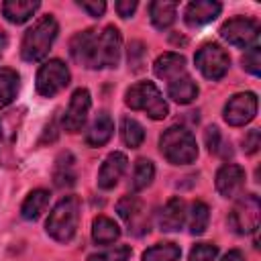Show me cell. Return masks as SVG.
Wrapping results in <instances>:
<instances>
[{
  "instance_id": "6da1fadb",
  "label": "cell",
  "mask_w": 261,
  "mask_h": 261,
  "mask_svg": "<svg viewBox=\"0 0 261 261\" xmlns=\"http://www.w3.org/2000/svg\"><path fill=\"white\" fill-rule=\"evenodd\" d=\"M57 31H59L57 20L51 14L41 16L22 37V45H20L22 59L24 61H41L49 53V49L57 37Z\"/></svg>"
},
{
  "instance_id": "7a4b0ae2",
  "label": "cell",
  "mask_w": 261,
  "mask_h": 261,
  "mask_svg": "<svg viewBox=\"0 0 261 261\" xmlns=\"http://www.w3.org/2000/svg\"><path fill=\"white\" fill-rule=\"evenodd\" d=\"M159 149L163 157L173 165H186L198 157L196 139L184 126H169L159 139Z\"/></svg>"
},
{
  "instance_id": "3957f363",
  "label": "cell",
  "mask_w": 261,
  "mask_h": 261,
  "mask_svg": "<svg viewBox=\"0 0 261 261\" xmlns=\"http://www.w3.org/2000/svg\"><path fill=\"white\" fill-rule=\"evenodd\" d=\"M77 220H80V200L75 196H65L55 204V208L47 218L45 224L47 234L59 243H67L75 234Z\"/></svg>"
},
{
  "instance_id": "277c9868",
  "label": "cell",
  "mask_w": 261,
  "mask_h": 261,
  "mask_svg": "<svg viewBox=\"0 0 261 261\" xmlns=\"http://www.w3.org/2000/svg\"><path fill=\"white\" fill-rule=\"evenodd\" d=\"M124 102L133 110L147 112V116H151L153 120H163L169 114V108L153 82H139V84L130 86L126 90Z\"/></svg>"
},
{
  "instance_id": "5b68a950",
  "label": "cell",
  "mask_w": 261,
  "mask_h": 261,
  "mask_svg": "<svg viewBox=\"0 0 261 261\" xmlns=\"http://www.w3.org/2000/svg\"><path fill=\"white\" fill-rule=\"evenodd\" d=\"M259 216H261L259 198L255 194H247L232 206L228 214V226L237 234H249L259 228Z\"/></svg>"
},
{
  "instance_id": "8992f818",
  "label": "cell",
  "mask_w": 261,
  "mask_h": 261,
  "mask_svg": "<svg viewBox=\"0 0 261 261\" xmlns=\"http://www.w3.org/2000/svg\"><path fill=\"white\" fill-rule=\"evenodd\" d=\"M196 67L200 69V73L208 80H220L224 77V73L228 71L230 67V59L226 55V51L216 45V43H206L198 49L196 57Z\"/></svg>"
},
{
  "instance_id": "52a82bcc",
  "label": "cell",
  "mask_w": 261,
  "mask_h": 261,
  "mask_svg": "<svg viewBox=\"0 0 261 261\" xmlns=\"http://www.w3.org/2000/svg\"><path fill=\"white\" fill-rule=\"evenodd\" d=\"M69 84V69L59 59H49L37 71V92L45 98L59 94Z\"/></svg>"
},
{
  "instance_id": "ba28073f",
  "label": "cell",
  "mask_w": 261,
  "mask_h": 261,
  "mask_svg": "<svg viewBox=\"0 0 261 261\" xmlns=\"http://www.w3.org/2000/svg\"><path fill=\"white\" fill-rule=\"evenodd\" d=\"M220 37L234 47H255L259 39V24L253 18L234 16L220 27Z\"/></svg>"
},
{
  "instance_id": "9c48e42d",
  "label": "cell",
  "mask_w": 261,
  "mask_h": 261,
  "mask_svg": "<svg viewBox=\"0 0 261 261\" xmlns=\"http://www.w3.org/2000/svg\"><path fill=\"white\" fill-rule=\"evenodd\" d=\"M122 39L116 27H106L96 43V67H116L120 61Z\"/></svg>"
},
{
  "instance_id": "30bf717a",
  "label": "cell",
  "mask_w": 261,
  "mask_h": 261,
  "mask_svg": "<svg viewBox=\"0 0 261 261\" xmlns=\"http://www.w3.org/2000/svg\"><path fill=\"white\" fill-rule=\"evenodd\" d=\"M255 114H257V96L253 92L234 94L232 98H228L224 106V120L230 126H243L251 122Z\"/></svg>"
},
{
  "instance_id": "8fae6325",
  "label": "cell",
  "mask_w": 261,
  "mask_h": 261,
  "mask_svg": "<svg viewBox=\"0 0 261 261\" xmlns=\"http://www.w3.org/2000/svg\"><path fill=\"white\" fill-rule=\"evenodd\" d=\"M90 92L86 88H77L73 94H71V100H69V106L65 110V116H63V128L67 133H77L86 118H88V112H90Z\"/></svg>"
},
{
  "instance_id": "7c38bea8",
  "label": "cell",
  "mask_w": 261,
  "mask_h": 261,
  "mask_svg": "<svg viewBox=\"0 0 261 261\" xmlns=\"http://www.w3.org/2000/svg\"><path fill=\"white\" fill-rule=\"evenodd\" d=\"M96 43H98V33L88 29L77 33L71 43H69V53L73 57L75 63L84 65V67H96Z\"/></svg>"
},
{
  "instance_id": "4fadbf2b",
  "label": "cell",
  "mask_w": 261,
  "mask_h": 261,
  "mask_svg": "<svg viewBox=\"0 0 261 261\" xmlns=\"http://www.w3.org/2000/svg\"><path fill=\"white\" fill-rule=\"evenodd\" d=\"M245 186V171L241 165H234V163H228V165H222L216 173V190L220 192V196L224 198H234L241 194Z\"/></svg>"
},
{
  "instance_id": "5bb4252c",
  "label": "cell",
  "mask_w": 261,
  "mask_h": 261,
  "mask_svg": "<svg viewBox=\"0 0 261 261\" xmlns=\"http://www.w3.org/2000/svg\"><path fill=\"white\" fill-rule=\"evenodd\" d=\"M126 163L128 161H126V155L124 153H120V151L110 153L104 159V163H102V167L98 171V186L102 190H112L118 184V179L122 177V173L126 169Z\"/></svg>"
},
{
  "instance_id": "9a60e30c",
  "label": "cell",
  "mask_w": 261,
  "mask_h": 261,
  "mask_svg": "<svg viewBox=\"0 0 261 261\" xmlns=\"http://www.w3.org/2000/svg\"><path fill=\"white\" fill-rule=\"evenodd\" d=\"M220 10H222V6L216 0H196V2L188 4L184 18L190 27H202V24L214 20L220 14Z\"/></svg>"
},
{
  "instance_id": "2e32d148",
  "label": "cell",
  "mask_w": 261,
  "mask_h": 261,
  "mask_svg": "<svg viewBox=\"0 0 261 261\" xmlns=\"http://www.w3.org/2000/svg\"><path fill=\"white\" fill-rule=\"evenodd\" d=\"M153 69H155L157 77L171 82V80L186 73V57L179 53H163L155 59Z\"/></svg>"
},
{
  "instance_id": "e0dca14e",
  "label": "cell",
  "mask_w": 261,
  "mask_h": 261,
  "mask_svg": "<svg viewBox=\"0 0 261 261\" xmlns=\"http://www.w3.org/2000/svg\"><path fill=\"white\" fill-rule=\"evenodd\" d=\"M184 220H186V204L181 198H171L161 214H159V226L161 230L165 232H173V230H179L184 226Z\"/></svg>"
},
{
  "instance_id": "ac0fdd59",
  "label": "cell",
  "mask_w": 261,
  "mask_h": 261,
  "mask_svg": "<svg viewBox=\"0 0 261 261\" xmlns=\"http://www.w3.org/2000/svg\"><path fill=\"white\" fill-rule=\"evenodd\" d=\"M112 133H114V122H112L110 114L108 112H100L94 118V122L90 124L88 133H86V143L90 147H102V145H106L110 141Z\"/></svg>"
},
{
  "instance_id": "d6986e66",
  "label": "cell",
  "mask_w": 261,
  "mask_h": 261,
  "mask_svg": "<svg viewBox=\"0 0 261 261\" xmlns=\"http://www.w3.org/2000/svg\"><path fill=\"white\" fill-rule=\"evenodd\" d=\"M37 8H39L37 0H6L2 4V14L6 16L8 22L22 24L37 12Z\"/></svg>"
},
{
  "instance_id": "ffe728a7",
  "label": "cell",
  "mask_w": 261,
  "mask_h": 261,
  "mask_svg": "<svg viewBox=\"0 0 261 261\" xmlns=\"http://www.w3.org/2000/svg\"><path fill=\"white\" fill-rule=\"evenodd\" d=\"M116 212L118 216L130 226L128 230H135V228H143L145 222H143V202L137 198V196H124L118 204H116ZM145 230V228H143Z\"/></svg>"
},
{
  "instance_id": "44dd1931",
  "label": "cell",
  "mask_w": 261,
  "mask_h": 261,
  "mask_svg": "<svg viewBox=\"0 0 261 261\" xmlns=\"http://www.w3.org/2000/svg\"><path fill=\"white\" fill-rule=\"evenodd\" d=\"M167 94L177 104H190L198 96V86H196V82L188 73H184V75H179V77H175V80L169 82Z\"/></svg>"
},
{
  "instance_id": "7402d4cb",
  "label": "cell",
  "mask_w": 261,
  "mask_h": 261,
  "mask_svg": "<svg viewBox=\"0 0 261 261\" xmlns=\"http://www.w3.org/2000/svg\"><path fill=\"white\" fill-rule=\"evenodd\" d=\"M175 14H177V4L175 2H169V0H155L149 4V16H151V22L157 27V29H167L173 24L175 20Z\"/></svg>"
},
{
  "instance_id": "603a6c76",
  "label": "cell",
  "mask_w": 261,
  "mask_h": 261,
  "mask_svg": "<svg viewBox=\"0 0 261 261\" xmlns=\"http://www.w3.org/2000/svg\"><path fill=\"white\" fill-rule=\"evenodd\" d=\"M120 237V228L114 220L106 218V216H98L92 222V239L98 245H110Z\"/></svg>"
},
{
  "instance_id": "cb8c5ba5",
  "label": "cell",
  "mask_w": 261,
  "mask_h": 261,
  "mask_svg": "<svg viewBox=\"0 0 261 261\" xmlns=\"http://www.w3.org/2000/svg\"><path fill=\"white\" fill-rule=\"evenodd\" d=\"M73 157L71 153H61L55 161V169H53V179L57 188H65L71 186L75 181V165H73Z\"/></svg>"
},
{
  "instance_id": "d4e9b609",
  "label": "cell",
  "mask_w": 261,
  "mask_h": 261,
  "mask_svg": "<svg viewBox=\"0 0 261 261\" xmlns=\"http://www.w3.org/2000/svg\"><path fill=\"white\" fill-rule=\"evenodd\" d=\"M47 204H49V192H45V190H33L27 196V200L22 202V206H20V214L27 220H35V218L41 216V212L45 210Z\"/></svg>"
},
{
  "instance_id": "484cf974",
  "label": "cell",
  "mask_w": 261,
  "mask_h": 261,
  "mask_svg": "<svg viewBox=\"0 0 261 261\" xmlns=\"http://www.w3.org/2000/svg\"><path fill=\"white\" fill-rule=\"evenodd\" d=\"M18 73L8 67H0V108L8 106L18 92Z\"/></svg>"
},
{
  "instance_id": "4316f807",
  "label": "cell",
  "mask_w": 261,
  "mask_h": 261,
  "mask_svg": "<svg viewBox=\"0 0 261 261\" xmlns=\"http://www.w3.org/2000/svg\"><path fill=\"white\" fill-rule=\"evenodd\" d=\"M181 249L175 243H157L143 253V261H177Z\"/></svg>"
},
{
  "instance_id": "83f0119b",
  "label": "cell",
  "mask_w": 261,
  "mask_h": 261,
  "mask_svg": "<svg viewBox=\"0 0 261 261\" xmlns=\"http://www.w3.org/2000/svg\"><path fill=\"white\" fill-rule=\"evenodd\" d=\"M208 220H210V210L204 202H194L190 212H188V226L192 234H202L208 228Z\"/></svg>"
},
{
  "instance_id": "f1b7e54d",
  "label": "cell",
  "mask_w": 261,
  "mask_h": 261,
  "mask_svg": "<svg viewBox=\"0 0 261 261\" xmlns=\"http://www.w3.org/2000/svg\"><path fill=\"white\" fill-rule=\"evenodd\" d=\"M120 137L130 149H135L145 141V128L141 126L139 120H135L130 116H124L122 122H120Z\"/></svg>"
},
{
  "instance_id": "f546056e",
  "label": "cell",
  "mask_w": 261,
  "mask_h": 261,
  "mask_svg": "<svg viewBox=\"0 0 261 261\" xmlns=\"http://www.w3.org/2000/svg\"><path fill=\"white\" fill-rule=\"evenodd\" d=\"M155 177V167H153V161L149 159H139L135 163V171H133V188L139 192V190H145Z\"/></svg>"
},
{
  "instance_id": "4dcf8cb0",
  "label": "cell",
  "mask_w": 261,
  "mask_h": 261,
  "mask_svg": "<svg viewBox=\"0 0 261 261\" xmlns=\"http://www.w3.org/2000/svg\"><path fill=\"white\" fill-rule=\"evenodd\" d=\"M130 255V247L128 245H118L112 249H106L102 253H94L88 257V261H126Z\"/></svg>"
},
{
  "instance_id": "1f68e13d",
  "label": "cell",
  "mask_w": 261,
  "mask_h": 261,
  "mask_svg": "<svg viewBox=\"0 0 261 261\" xmlns=\"http://www.w3.org/2000/svg\"><path fill=\"white\" fill-rule=\"evenodd\" d=\"M218 255V247L212 243H198L192 247L188 261H214Z\"/></svg>"
},
{
  "instance_id": "d6a6232c",
  "label": "cell",
  "mask_w": 261,
  "mask_h": 261,
  "mask_svg": "<svg viewBox=\"0 0 261 261\" xmlns=\"http://www.w3.org/2000/svg\"><path fill=\"white\" fill-rule=\"evenodd\" d=\"M243 67L253 73V75H259L261 73V51L259 47H249V51L243 55Z\"/></svg>"
},
{
  "instance_id": "836d02e7",
  "label": "cell",
  "mask_w": 261,
  "mask_h": 261,
  "mask_svg": "<svg viewBox=\"0 0 261 261\" xmlns=\"http://www.w3.org/2000/svg\"><path fill=\"white\" fill-rule=\"evenodd\" d=\"M14 118H16V112H8L6 116L0 118V137H2L4 141H12V139L16 137V122L10 124Z\"/></svg>"
},
{
  "instance_id": "e575fe53",
  "label": "cell",
  "mask_w": 261,
  "mask_h": 261,
  "mask_svg": "<svg viewBox=\"0 0 261 261\" xmlns=\"http://www.w3.org/2000/svg\"><path fill=\"white\" fill-rule=\"evenodd\" d=\"M77 6L82 10H86L90 16H96V18L102 16L104 10H106V2H102V0H80Z\"/></svg>"
},
{
  "instance_id": "d590c367",
  "label": "cell",
  "mask_w": 261,
  "mask_h": 261,
  "mask_svg": "<svg viewBox=\"0 0 261 261\" xmlns=\"http://www.w3.org/2000/svg\"><path fill=\"white\" fill-rule=\"evenodd\" d=\"M259 145H261V135H259V130H257V128L249 130V133L245 135V139H243V149H245V153L253 155V153L259 149Z\"/></svg>"
},
{
  "instance_id": "8d00e7d4",
  "label": "cell",
  "mask_w": 261,
  "mask_h": 261,
  "mask_svg": "<svg viewBox=\"0 0 261 261\" xmlns=\"http://www.w3.org/2000/svg\"><path fill=\"white\" fill-rule=\"evenodd\" d=\"M204 139H206V147L210 153H216L220 149V130L216 126H208Z\"/></svg>"
},
{
  "instance_id": "74e56055",
  "label": "cell",
  "mask_w": 261,
  "mask_h": 261,
  "mask_svg": "<svg viewBox=\"0 0 261 261\" xmlns=\"http://www.w3.org/2000/svg\"><path fill=\"white\" fill-rule=\"evenodd\" d=\"M143 53H145V49H143V45L139 41L130 43V47H128V63L133 65V69H141V55Z\"/></svg>"
},
{
  "instance_id": "f35d334b",
  "label": "cell",
  "mask_w": 261,
  "mask_h": 261,
  "mask_svg": "<svg viewBox=\"0 0 261 261\" xmlns=\"http://www.w3.org/2000/svg\"><path fill=\"white\" fill-rule=\"evenodd\" d=\"M135 10H137V0H118L116 2V12L122 18H128Z\"/></svg>"
},
{
  "instance_id": "ab89813d",
  "label": "cell",
  "mask_w": 261,
  "mask_h": 261,
  "mask_svg": "<svg viewBox=\"0 0 261 261\" xmlns=\"http://www.w3.org/2000/svg\"><path fill=\"white\" fill-rule=\"evenodd\" d=\"M220 261H245V257H243V253H241V251L232 249V251H228Z\"/></svg>"
},
{
  "instance_id": "60d3db41",
  "label": "cell",
  "mask_w": 261,
  "mask_h": 261,
  "mask_svg": "<svg viewBox=\"0 0 261 261\" xmlns=\"http://www.w3.org/2000/svg\"><path fill=\"white\" fill-rule=\"evenodd\" d=\"M6 47H8V37L0 31V57L4 55V51H6Z\"/></svg>"
}]
</instances>
